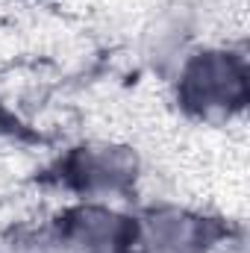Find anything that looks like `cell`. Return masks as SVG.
<instances>
[{
  "label": "cell",
  "instance_id": "3",
  "mask_svg": "<svg viewBox=\"0 0 250 253\" xmlns=\"http://www.w3.org/2000/svg\"><path fill=\"white\" fill-rule=\"evenodd\" d=\"M135 224L103 206H77L62 218V239L77 253H121L135 242Z\"/></svg>",
  "mask_w": 250,
  "mask_h": 253
},
{
  "label": "cell",
  "instance_id": "4",
  "mask_svg": "<svg viewBox=\"0 0 250 253\" xmlns=\"http://www.w3.org/2000/svg\"><path fill=\"white\" fill-rule=\"evenodd\" d=\"M147 242L153 253H203L212 242V227L180 209H159L147 221Z\"/></svg>",
  "mask_w": 250,
  "mask_h": 253
},
{
  "label": "cell",
  "instance_id": "5",
  "mask_svg": "<svg viewBox=\"0 0 250 253\" xmlns=\"http://www.w3.org/2000/svg\"><path fill=\"white\" fill-rule=\"evenodd\" d=\"M121 253H132V251H129V248H126V251H121Z\"/></svg>",
  "mask_w": 250,
  "mask_h": 253
},
{
  "label": "cell",
  "instance_id": "2",
  "mask_svg": "<svg viewBox=\"0 0 250 253\" xmlns=\"http://www.w3.org/2000/svg\"><path fill=\"white\" fill-rule=\"evenodd\" d=\"M135 156L126 147H80L62 165V177L71 189L85 194L121 191L135 180Z\"/></svg>",
  "mask_w": 250,
  "mask_h": 253
},
{
  "label": "cell",
  "instance_id": "1",
  "mask_svg": "<svg viewBox=\"0 0 250 253\" xmlns=\"http://www.w3.org/2000/svg\"><path fill=\"white\" fill-rule=\"evenodd\" d=\"M180 100L188 112L212 115L242 109L248 100L245 65L230 53H200L186 65L180 80Z\"/></svg>",
  "mask_w": 250,
  "mask_h": 253
}]
</instances>
